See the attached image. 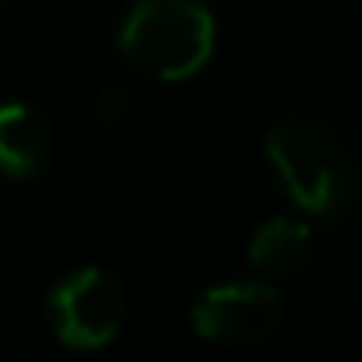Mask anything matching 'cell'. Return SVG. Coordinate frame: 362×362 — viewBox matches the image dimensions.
<instances>
[{
	"mask_svg": "<svg viewBox=\"0 0 362 362\" xmlns=\"http://www.w3.org/2000/svg\"><path fill=\"white\" fill-rule=\"evenodd\" d=\"M144 117H148V98H144V90L136 86L133 78L117 74V78H110L102 86L98 105H94V121H98L102 133L125 136V133H133Z\"/></svg>",
	"mask_w": 362,
	"mask_h": 362,
	"instance_id": "7",
	"label": "cell"
},
{
	"mask_svg": "<svg viewBox=\"0 0 362 362\" xmlns=\"http://www.w3.org/2000/svg\"><path fill=\"white\" fill-rule=\"evenodd\" d=\"M312 253V230L296 218H273L253 234L250 242V261L253 269L261 273H273V276H284V273H296L300 265L308 261Z\"/></svg>",
	"mask_w": 362,
	"mask_h": 362,
	"instance_id": "6",
	"label": "cell"
},
{
	"mask_svg": "<svg viewBox=\"0 0 362 362\" xmlns=\"http://www.w3.org/2000/svg\"><path fill=\"white\" fill-rule=\"evenodd\" d=\"M203 339L222 346H257L281 323V296L261 281H234L203 292L191 312Z\"/></svg>",
	"mask_w": 362,
	"mask_h": 362,
	"instance_id": "4",
	"label": "cell"
},
{
	"mask_svg": "<svg viewBox=\"0 0 362 362\" xmlns=\"http://www.w3.org/2000/svg\"><path fill=\"white\" fill-rule=\"evenodd\" d=\"M117 40L136 71L183 82L211 59L214 16L203 0H136Z\"/></svg>",
	"mask_w": 362,
	"mask_h": 362,
	"instance_id": "1",
	"label": "cell"
},
{
	"mask_svg": "<svg viewBox=\"0 0 362 362\" xmlns=\"http://www.w3.org/2000/svg\"><path fill=\"white\" fill-rule=\"evenodd\" d=\"M125 320V288L105 269H78L51 292V327L74 351L105 346Z\"/></svg>",
	"mask_w": 362,
	"mask_h": 362,
	"instance_id": "3",
	"label": "cell"
},
{
	"mask_svg": "<svg viewBox=\"0 0 362 362\" xmlns=\"http://www.w3.org/2000/svg\"><path fill=\"white\" fill-rule=\"evenodd\" d=\"M269 164L292 203L308 214H335L351 199L354 164L346 144L315 121H281L269 129Z\"/></svg>",
	"mask_w": 362,
	"mask_h": 362,
	"instance_id": "2",
	"label": "cell"
},
{
	"mask_svg": "<svg viewBox=\"0 0 362 362\" xmlns=\"http://www.w3.org/2000/svg\"><path fill=\"white\" fill-rule=\"evenodd\" d=\"M47 121L20 102L0 105V172L12 180H28L47 164Z\"/></svg>",
	"mask_w": 362,
	"mask_h": 362,
	"instance_id": "5",
	"label": "cell"
}]
</instances>
